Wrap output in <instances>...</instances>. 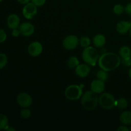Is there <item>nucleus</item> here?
Masks as SVG:
<instances>
[{
  "mask_svg": "<svg viewBox=\"0 0 131 131\" xmlns=\"http://www.w3.org/2000/svg\"><path fill=\"white\" fill-rule=\"evenodd\" d=\"M121 58L114 52H106L99 57L98 64L99 67L106 72L115 70L121 63Z\"/></svg>",
  "mask_w": 131,
  "mask_h": 131,
  "instance_id": "f257e3e1",
  "label": "nucleus"
},
{
  "mask_svg": "<svg viewBox=\"0 0 131 131\" xmlns=\"http://www.w3.org/2000/svg\"><path fill=\"white\" fill-rule=\"evenodd\" d=\"M81 105L85 110L92 111L97 107L99 104V97L97 93L92 90L87 91L81 97Z\"/></svg>",
  "mask_w": 131,
  "mask_h": 131,
  "instance_id": "f03ea898",
  "label": "nucleus"
},
{
  "mask_svg": "<svg viewBox=\"0 0 131 131\" xmlns=\"http://www.w3.org/2000/svg\"><path fill=\"white\" fill-rule=\"evenodd\" d=\"M82 58L83 61L90 66H95L98 62L99 55L97 50L95 47H89L84 48L82 52Z\"/></svg>",
  "mask_w": 131,
  "mask_h": 131,
  "instance_id": "7ed1b4c3",
  "label": "nucleus"
},
{
  "mask_svg": "<svg viewBox=\"0 0 131 131\" xmlns=\"http://www.w3.org/2000/svg\"><path fill=\"white\" fill-rule=\"evenodd\" d=\"M99 104L102 108L110 110L115 107L116 99L110 93H104L99 97Z\"/></svg>",
  "mask_w": 131,
  "mask_h": 131,
  "instance_id": "20e7f679",
  "label": "nucleus"
},
{
  "mask_svg": "<svg viewBox=\"0 0 131 131\" xmlns=\"http://www.w3.org/2000/svg\"><path fill=\"white\" fill-rule=\"evenodd\" d=\"M83 95V90L81 87L77 84L69 86L65 90V96L70 101H76L79 99Z\"/></svg>",
  "mask_w": 131,
  "mask_h": 131,
  "instance_id": "39448f33",
  "label": "nucleus"
},
{
  "mask_svg": "<svg viewBox=\"0 0 131 131\" xmlns=\"http://www.w3.org/2000/svg\"><path fill=\"white\" fill-rule=\"evenodd\" d=\"M79 44V39L74 35H68L63 40V46L67 50H73Z\"/></svg>",
  "mask_w": 131,
  "mask_h": 131,
  "instance_id": "423d86ee",
  "label": "nucleus"
},
{
  "mask_svg": "<svg viewBox=\"0 0 131 131\" xmlns=\"http://www.w3.org/2000/svg\"><path fill=\"white\" fill-rule=\"evenodd\" d=\"M16 101L18 104L23 107H29L33 103L31 96L25 92H22L18 94Z\"/></svg>",
  "mask_w": 131,
  "mask_h": 131,
  "instance_id": "0eeeda50",
  "label": "nucleus"
},
{
  "mask_svg": "<svg viewBox=\"0 0 131 131\" xmlns=\"http://www.w3.org/2000/svg\"><path fill=\"white\" fill-rule=\"evenodd\" d=\"M37 6L33 3H28L24 5L23 9V15L26 19H32L37 14Z\"/></svg>",
  "mask_w": 131,
  "mask_h": 131,
  "instance_id": "6e6552de",
  "label": "nucleus"
},
{
  "mask_svg": "<svg viewBox=\"0 0 131 131\" xmlns=\"http://www.w3.org/2000/svg\"><path fill=\"white\" fill-rule=\"evenodd\" d=\"M42 51H43V47L39 42H33L28 46V54L33 57H37L40 55Z\"/></svg>",
  "mask_w": 131,
  "mask_h": 131,
  "instance_id": "1a4fd4ad",
  "label": "nucleus"
},
{
  "mask_svg": "<svg viewBox=\"0 0 131 131\" xmlns=\"http://www.w3.org/2000/svg\"><path fill=\"white\" fill-rule=\"evenodd\" d=\"M20 35L24 37H29L32 35L35 32V27L31 23L25 22L20 24L19 27Z\"/></svg>",
  "mask_w": 131,
  "mask_h": 131,
  "instance_id": "9d476101",
  "label": "nucleus"
},
{
  "mask_svg": "<svg viewBox=\"0 0 131 131\" xmlns=\"http://www.w3.org/2000/svg\"><path fill=\"white\" fill-rule=\"evenodd\" d=\"M90 65L86 64H79L75 69V73L78 77L81 78H86L88 76L90 72Z\"/></svg>",
  "mask_w": 131,
  "mask_h": 131,
  "instance_id": "9b49d317",
  "label": "nucleus"
},
{
  "mask_svg": "<svg viewBox=\"0 0 131 131\" xmlns=\"http://www.w3.org/2000/svg\"><path fill=\"white\" fill-rule=\"evenodd\" d=\"M20 19L18 15L15 14H10L7 17L6 23L8 27L11 29H14L18 28L20 26Z\"/></svg>",
  "mask_w": 131,
  "mask_h": 131,
  "instance_id": "f8f14e48",
  "label": "nucleus"
},
{
  "mask_svg": "<svg viewBox=\"0 0 131 131\" xmlns=\"http://www.w3.org/2000/svg\"><path fill=\"white\" fill-rule=\"evenodd\" d=\"M90 89L92 92L97 93V94L102 93L105 89L104 81L100 80L99 79H94L91 83Z\"/></svg>",
  "mask_w": 131,
  "mask_h": 131,
  "instance_id": "ddd939ff",
  "label": "nucleus"
},
{
  "mask_svg": "<svg viewBox=\"0 0 131 131\" xmlns=\"http://www.w3.org/2000/svg\"><path fill=\"white\" fill-rule=\"evenodd\" d=\"M131 26V22L122 20L118 22L116 26V29L120 34H125L129 31V29Z\"/></svg>",
  "mask_w": 131,
  "mask_h": 131,
  "instance_id": "4468645a",
  "label": "nucleus"
},
{
  "mask_svg": "<svg viewBox=\"0 0 131 131\" xmlns=\"http://www.w3.org/2000/svg\"><path fill=\"white\" fill-rule=\"evenodd\" d=\"M106 43V39L104 35L102 34H97L93 38V43L95 47L101 48L105 46Z\"/></svg>",
  "mask_w": 131,
  "mask_h": 131,
  "instance_id": "2eb2a0df",
  "label": "nucleus"
},
{
  "mask_svg": "<svg viewBox=\"0 0 131 131\" xmlns=\"http://www.w3.org/2000/svg\"><path fill=\"white\" fill-rule=\"evenodd\" d=\"M120 120L124 125H129L131 124V112L129 111H125L121 113L120 116Z\"/></svg>",
  "mask_w": 131,
  "mask_h": 131,
  "instance_id": "dca6fc26",
  "label": "nucleus"
},
{
  "mask_svg": "<svg viewBox=\"0 0 131 131\" xmlns=\"http://www.w3.org/2000/svg\"><path fill=\"white\" fill-rule=\"evenodd\" d=\"M119 56L122 59L131 56V49L129 46H122L119 50Z\"/></svg>",
  "mask_w": 131,
  "mask_h": 131,
  "instance_id": "f3484780",
  "label": "nucleus"
},
{
  "mask_svg": "<svg viewBox=\"0 0 131 131\" xmlns=\"http://www.w3.org/2000/svg\"><path fill=\"white\" fill-rule=\"evenodd\" d=\"M79 64V60L75 56H70L67 61V67L70 69H75Z\"/></svg>",
  "mask_w": 131,
  "mask_h": 131,
  "instance_id": "a211bd4d",
  "label": "nucleus"
},
{
  "mask_svg": "<svg viewBox=\"0 0 131 131\" xmlns=\"http://www.w3.org/2000/svg\"><path fill=\"white\" fill-rule=\"evenodd\" d=\"M128 106L127 100L124 97L119 98L118 99L116 100V105L115 107H117L120 110H124Z\"/></svg>",
  "mask_w": 131,
  "mask_h": 131,
  "instance_id": "6ab92c4d",
  "label": "nucleus"
},
{
  "mask_svg": "<svg viewBox=\"0 0 131 131\" xmlns=\"http://www.w3.org/2000/svg\"><path fill=\"white\" fill-rule=\"evenodd\" d=\"M8 126V118L5 115L0 113V130H5Z\"/></svg>",
  "mask_w": 131,
  "mask_h": 131,
  "instance_id": "aec40b11",
  "label": "nucleus"
},
{
  "mask_svg": "<svg viewBox=\"0 0 131 131\" xmlns=\"http://www.w3.org/2000/svg\"><path fill=\"white\" fill-rule=\"evenodd\" d=\"M79 44L83 48H86V47L90 46L91 44V40L90 38L86 36L82 37L79 39Z\"/></svg>",
  "mask_w": 131,
  "mask_h": 131,
  "instance_id": "412c9836",
  "label": "nucleus"
},
{
  "mask_svg": "<svg viewBox=\"0 0 131 131\" xmlns=\"http://www.w3.org/2000/svg\"><path fill=\"white\" fill-rule=\"evenodd\" d=\"M97 79H100L101 81H106L108 79V74H107V72L105 71V70H99L97 71Z\"/></svg>",
  "mask_w": 131,
  "mask_h": 131,
  "instance_id": "4be33fe9",
  "label": "nucleus"
},
{
  "mask_svg": "<svg viewBox=\"0 0 131 131\" xmlns=\"http://www.w3.org/2000/svg\"><path fill=\"white\" fill-rule=\"evenodd\" d=\"M31 115V112L30 110L28 109V107H24V109L20 110V117L23 118L24 119H28Z\"/></svg>",
  "mask_w": 131,
  "mask_h": 131,
  "instance_id": "5701e85b",
  "label": "nucleus"
},
{
  "mask_svg": "<svg viewBox=\"0 0 131 131\" xmlns=\"http://www.w3.org/2000/svg\"><path fill=\"white\" fill-rule=\"evenodd\" d=\"M125 11V8L121 4H116L113 7V12L116 15H121Z\"/></svg>",
  "mask_w": 131,
  "mask_h": 131,
  "instance_id": "b1692460",
  "label": "nucleus"
},
{
  "mask_svg": "<svg viewBox=\"0 0 131 131\" xmlns=\"http://www.w3.org/2000/svg\"><path fill=\"white\" fill-rule=\"evenodd\" d=\"M8 63L7 56L4 53H0V69H3L6 67Z\"/></svg>",
  "mask_w": 131,
  "mask_h": 131,
  "instance_id": "393cba45",
  "label": "nucleus"
},
{
  "mask_svg": "<svg viewBox=\"0 0 131 131\" xmlns=\"http://www.w3.org/2000/svg\"><path fill=\"white\" fill-rule=\"evenodd\" d=\"M7 38V35L5 30L3 29H0V43L4 42L6 40Z\"/></svg>",
  "mask_w": 131,
  "mask_h": 131,
  "instance_id": "a878e982",
  "label": "nucleus"
},
{
  "mask_svg": "<svg viewBox=\"0 0 131 131\" xmlns=\"http://www.w3.org/2000/svg\"><path fill=\"white\" fill-rule=\"evenodd\" d=\"M122 64L124 66L130 67L131 66V56L130 57L125 58H122L121 60Z\"/></svg>",
  "mask_w": 131,
  "mask_h": 131,
  "instance_id": "bb28decb",
  "label": "nucleus"
},
{
  "mask_svg": "<svg viewBox=\"0 0 131 131\" xmlns=\"http://www.w3.org/2000/svg\"><path fill=\"white\" fill-rule=\"evenodd\" d=\"M31 3H33L37 6H43L46 2V0H31Z\"/></svg>",
  "mask_w": 131,
  "mask_h": 131,
  "instance_id": "cd10ccee",
  "label": "nucleus"
},
{
  "mask_svg": "<svg viewBox=\"0 0 131 131\" xmlns=\"http://www.w3.org/2000/svg\"><path fill=\"white\" fill-rule=\"evenodd\" d=\"M125 12L128 15L131 17V2L128 3L125 7Z\"/></svg>",
  "mask_w": 131,
  "mask_h": 131,
  "instance_id": "c85d7f7f",
  "label": "nucleus"
},
{
  "mask_svg": "<svg viewBox=\"0 0 131 131\" xmlns=\"http://www.w3.org/2000/svg\"><path fill=\"white\" fill-rule=\"evenodd\" d=\"M12 35L13 37H19V36L20 35V31H19V29L16 28V29H12Z\"/></svg>",
  "mask_w": 131,
  "mask_h": 131,
  "instance_id": "c756f323",
  "label": "nucleus"
},
{
  "mask_svg": "<svg viewBox=\"0 0 131 131\" xmlns=\"http://www.w3.org/2000/svg\"><path fill=\"white\" fill-rule=\"evenodd\" d=\"M117 131H129V128H128L127 127L124 125H122V126H120L117 129H116Z\"/></svg>",
  "mask_w": 131,
  "mask_h": 131,
  "instance_id": "7c9ffc66",
  "label": "nucleus"
},
{
  "mask_svg": "<svg viewBox=\"0 0 131 131\" xmlns=\"http://www.w3.org/2000/svg\"><path fill=\"white\" fill-rule=\"evenodd\" d=\"M30 1L31 0H17L18 2H19V3L22 4V5H26V4L29 3Z\"/></svg>",
  "mask_w": 131,
  "mask_h": 131,
  "instance_id": "2f4dec72",
  "label": "nucleus"
},
{
  "mask_svg": "<svg viewBox=\"0 0 131 131\" xmlns=\"http://www.w3.org/2000/svg\"><path fill=\"white\" fill-rule=\"evenodd\" d=\"M5 130H7V131H9V130L14 131V130H15V129H14V128H12V127H10V126H8V127H6V129H5Z\"/></svg>",
  "mask_w": 131,
  "mask_h": 131,
  "instance_id": "473e14b6",
  "label": "nucleus"
},
{
  "mask_svg": "<svg viewBox=\"0 0 131 131\" xmlns=\"http://www.w3.org/2000/svg\"><path fill=\"white\" fill-rule=\"evenodd\" d=\"M129 78L131 79V67L130 68V69H129Z\"/></svg>",
  "mask_w": 131,
  "mask_h": 131,
  "instance_id": "72a5a7b5",
  "label": "nucleus"
},
{
  "mask_svg": "<svg viewBox=\"0 0 131 131\" xmlns=\"http://www.w3.org/2000/svg\"><path fill=\"white\" fill-rule=\"evenodd\" d=\"M129 34H130V37H131V26H130V29H129Z\"/></svg>",
  "mask_w": 131,
  "mask_h": 131,
  "instance_id": "f704fd0d",
  "label": "nucleus"
},
{
  "mask_svg": "<svg viewBox=\"0 0 131 131\" xmlns=\"http://www.w3.org/2000/svg\"><path fill=\"white\" fill-rule=\"evenodd\" d=\"M129 130H130V131H131V124H130V127H129Z\"/></svg>",
  "mask_w": 131,
  "mask_h": 131,
  "instance_id": "c9c22d12",
  "label": "nucleus"
},
{
  "mask_svg": "<svg viewBox=\"0 0 131 131\" xmlns=\"http://www.w3.org/2000/svg\"><path fill=\"white\" fill-rule=\"evenodd\" d=\"M2 1H3V0H0V2H1Z\"/></svg>",
  "mask_w": 131,
  "mask_h": 131,
  "instance_id": "e433bc0d",
  "label": "nucleus"
}]
</instances>
